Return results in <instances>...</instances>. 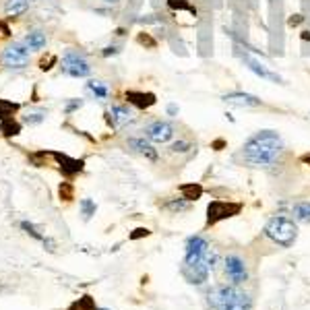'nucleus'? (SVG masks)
<instances>
[{
    "mask_svg": "<svg viewBox=\"0 0 310 310\" xmlns=\"http://www.w3.org/2000/svg\"><path fill=\"white\" fill-rule=\"evenodd\" d=\"M213 269L211 261H184L182 263V277L192 285H203L209 279V273Z\"/></svg>",
    "mask_w": 310,
    "mask_h": 310,
    "instance_id": "obj_7",
    "label": "nucleus"
},
{
    "mask_svg": "<svg viewBox=\"0 0 310 310\" xmlns=\"http://www.w3.org/2000/svg\"><path fill=\"white\" fill-rule=\"evenodd\" d=\"M222 99L228 103V106H236V108H258V106H263V101L258 99L256 95L244 93V91H230V93H224Z\"/></svg>",
    "mask_w": 310,
    "mask_h": 310,
    "instance_id": "obj_11",
    "label": "nucleus"
},
{
    "mask_svg": "<svg viewBox=\"0 0 310 310\" xmlns=\"http://www.w3.org/2000/svg\"><path fill=\"white\" fill-rule=\"evenodd\" d=\"M21 228H23V230H25V232H27L29 236H33L35 240H39V242H41L43 246H48V250H54V248H56V244H54V242H52L50 238H46L43 234H39V230H37V228H35L33 224H27V222H21Z\"/></svg>",
    "mask_w": 310,
    "mask_h": 310,
    "instance_id": "obj_20",
    "label": "nucleus"
},
{
    "mask_svg": "<svg viewBox=\"0 0 310 310\" xmlns=\"http://www.w3.org/2000/svg\"><path fill=\"white\" fill-rule=\"evenodd\" d=\"M106 3H108V5H118L120 0H106Z\"/></svg>",
    "mask_w": 310,
    "mask_h": 310,
    "instance_id": "obj_43",
    "label": "nucleus"
},
{
    "mask_svg": "<svg viewBox=\"0 0 310 310\" xmlns=\"http://www.w3.org/2000/svg\"><path fill=\"white\" fill-rule=\"evenodd\" d=\"M226 273H228V277H230L234 283H242V281L248 279L246 265H244L242 258L236 256V254H230V256L226 258Z\"/></svg>",
    "mask_w": 310,
    "mask_h": 310,
    "instance_id": "obj_14",
    "label": "nucleus"
},
{
    "mask_svg": "<svg viewBox=\"0 0 310 310\" xmlns=\"http://www.w3.org/2000/svg\"><path fill=\"white\" fill-rule=\"evenodd\" d=\"M137 41H139L141 46L149 48V50H155V48H158V41H155L149 33H139V35H137Z\"/></svg>",
    "mask_w": 310,
    "mask_h": 310,
    "instance_id": "obj_30",
    "label": "nucleus"
},
{
    "mask_svg": "<svg viewBox=\"0 0 310 310\" xmlns=\"http://www.w3.org/2000/svg\"><path fill=\"white\" fill-rule=\"evenodd\" d=\"M242 211L240 203H228V201H213L207 207V226H215L222 219H230Z\"/></svg>",
    "mask_w": 310,
    "mask_h": 310,
    "instance_id": "obj_6",
    "label": "nucleus"
},
{
    "mask_svg": "<svg viewBox=\"0 0 310 310\" xmlns=\"http://www.w3.org/2000/svg\"><path fill=\"white\" fill-rule=\"evenodd\" d=\"M188 149H192V145H190L188 141H176V143L170 145V151H172V153H186Z\"/></svg>",
    "mask_w": 310,
    "mask_h": 310,
    "instance_id": "obj_32",
    "label": "nucleus"
},
{
    "mask_svg": "<svg viewBox=\"0 0 310 310\" xmlns=\"http://www.w3.org/2000/svg\"><path fill=\"white\" fill-rule=\"evenodd\" d=\"M135 112L128 106H122V103H114V106L106 112V120L112 128H124L130 122H135Z\"/></svg>",
    "mask_w": 310,
    "mask_h": 310,
    "instance_id": "obj_10",
    "label": "nucleus"
},
{
    "mask_svg": "<svg viewBox=\"0 0 310 310\" xmlns=\"http://www.w3.org/2000/svg\"><path fill=\"white\" fill-rule=\"evenodd\" d=\"M168 116H178V106H176V103H168Z\"/></svg>",
    "mask_w": 310,
    "mask_h": 310,
    "instance_id": "obj_39",
    "label": "nucleus"
},
{
    "mask_svg": "<svg viewBox=\"0 0 310 310\" xmlns=\"http://www.w3.org/2000/svg\"><path fill=\"white\" fill-rule=\"evenodd\" d=\"M58 194H60V198L62 201H73L75 198V186L71 184V182H60V186H58Z\"/></svg>",
    "mask_w": 310,
    "mask_h": 310,
    "instance_id": "obj_28",
    "label": "nucleus"
},
{
    "mask_svg": "<svg viewBox=\"0 0 310 310\" xmlns=\"http://www.w3.org/2000/svg\"><path fill=\"white\" fill-rule=\"evenodd\" d=\"M178 190H180L182 198H186V201H198V198L203 196V186H201L198 182H186V184H180V186H178Z\"/></svg>",
    "mask_w": 310,
    "mask_h": 310,
    "instance_id": "obj_18",
    "label": "nucleus"
},
{
    "mask_svg": "<svg viewBox=\"0 0 310 310\" xmlns=\"http://www.w3.org/2000/svg\"><path fill=\"white\" fill-rule=\"evenodd\" d=\"M69 310H97V306H95V302H93L91 296H83V298H79Z\"/></svg>",
    "mask_w": 310,
    "mask_h": 310,
    "instance_id": "obj_27",
    "label": "nucleus"
},
{
    "mask_svg": "<svg viewBox=\"0 0 310 310\" xmlns=\"http://www.w3.org/2000/svg\"><path fill=\"white\" fill-rule=\"evenodd\" d=\"M126 145H128L130 151L139 153L141 158H145V160H149V162H158V160H160L158 149H155V147L151 145V141L145 139V137H130V139L126 141Z\"/></svg>",
    "mask_w": 310,
    "mask_h": 310,
    "instance_id": "obj_12",
    "label": "nucleus"
},
{
    "mask_svg": "<svg viewBox=\"0 0 310 310\" xmlns=\"http://www.w3.org/2000/svg\"><path fill=\"white\" fill-rule=\"evenodd\" d=\"M31 3H33V0H7V3H5V13L11 19L21 17L23 13H27V9H29Z\"/></svg>",
    "mask_w": 310,
    "mask_h": 310,
    "instance_id": "obj_17",
    "label": "nucleus"
},
{
    "mask_svg": "<svg viewBox=\"0 0 310 310\" xmlns=\"http://www.w3.org/2000/svg\"><path fill=\"white\" fill-rule=\"evenodd\" d=\"M302 164H310V153H306V155H302Z\"/></svg>",
    "mask_w": 310,
    "mask_h": 310,
    "instance_id": "obj_42",
    "label": "nucleus"
},
{
    "mask_svg": "<svg viewBox=\"0 0 310 310\" xmlns=\"http://www.w3.org/2000/svg\"><path fill=\"white\" fill-rule=\"evenodd\" d=\"M62 73L69 75V77H75V79H81V77H89L91 75V67L87 62V58L77 50H67V54L62 56Z\"/></svg>",
    "mask_w": 310,
    "mask_h": 310,
    "instance_id": "obj_4",
    "label": "nucleus"
},
{
    "mask_svg": "<svg viewBox=\"0 0 310 310\" xmlns=\"http://www.w3.org/2000/svg\"><path fill=\"white\" fill-rule=\"evenodd\" d=\"M118 52H120V48H118V46H108V48H103V52H101V54L108 58V56H116Z\"/></svg>",
    "mask_w": 310,
    "mask_h": 310,
    "instance_id": "obj_36",
    "label": "nucleus"
},
{
    "mask_svg": "<svg viewBox=\"0 0 310 310\" xmlns=\"http://www.w3.org/2000/svg\"><path fill=\"white\" fill-rule=\"evenodd\" d=\"M0 35H5V37L11 35V29H9V25L5 21H0Z\"/></svg>",
    "mask_w": 310,
    "mask_h": 310,
    "instance_id": "obj_38",
    "label": "nucleus"
},
{
    "mask_svg": "<svg viewBox=\"0 0 310 310\" xmlns=\"http://www.w3.org/2000/svg\"><path fill=\"white\" fill-rule=\"evenodd\" d=\"M168 7L172 11H188L192 17H196V9L188 3V0H168Z\"/></svg>",
    "mask_w": 310,
    "mask_h": 310,
    "instance_id": "obj_26",
    "label": "nucleus"
},
{
    "mask_svg": "<svg viewBox=\"0 0 310 310\" xmlns=\"http://www.w3.org/2000/svg\"><path fill=\"white\" fill-rule=\"evenodd\" d=\"M207 308L209 310H252V300L238 287L217 285L207 294Z\"/></svg>",
    "mask_w": 310,
    "mask_h": 310,
    "instance_id": "obj_2",
    "label": "nucleus"
},
{
    "mask_svg": "<svg viewBox=\"0 0 310 310\" xmlns=\"http://www.w3.org/2000/svg\"><path fill=\"white\" fill-rule=\"evenodd\" d=\"M0 62H3L7 69H25L29 64V48L25 43H11L5 52H3V56H0Z\"/></svg>",
    "mask_w": 310,
    "mask_h": 310,
    "instance_id": "obj_8",
    "label": "nucleus"
},
{
    "mask_svg": "<svg viewBox=\"0 0 310 310\" xmlns=\"http://www.w3.org/2000/svg\"><path fill=\"white\" fill-rule=\"evenodd\" d=\"M186 254H184V261H211L215 263V256L211 254V246L209 240L203 238V236H190L186 240Z\"/></svg>",
    "mask_w": 310,
    "mask_h": 310,
    "instance_id": "obj_5",
    "label": "nucleus"
},
{
    "mask_svg": "<svg viewBox=\"0 0 310 310\" xmlns=\"http://www.w3.org/2000/svg\"><path fill=\"white\" fill-rule=\"evenodd\" d=\"M43 118H46V110H35V112H29L25 116V122L27 124H39Z\"/></svg>",
    "mask_w": 310,
    "mask_h": 310,
    "instance_id": "obj_31",
    "label": "nucleus"
},
{
    "mask_svg": "<svg viewBox=\"0 0 310 310\" xmlns=\"http://www.w3.org/2000/svg\"><path fill=\"white\" fill-rule=\"evenodd\" d=\"M46 33L43 31H31V33H27L25 35V46L29 48V50H41L43 46H46Z\"/></svg>",
    "mask_w": 310,
    "mask_h": 310,
    "instance_id": "obj_22",
    "label": "nucleus"
},
{
    "mask_svg": "<svg viewBox=\"0 0 310 310\" xmlns=\"http://www.w3.org/2000/svg\"><path fill=\"white\" fill-rule=\"evenodd\" d=\"M50 155L56 160V164L60 166V170H62L64 176H75V174L83 172V168H85L83 160H73V158H69V155H64L60 151H52Z\"/></svg>",
    "mask_w": 310,
    "mask_h": 310,
    "instance_id": "obj_15",
    "label": "nucleus"
},
{
    "mask_svg": "<svg viewBox=\"0 0 310 310\" xmlns=\"http://www.w3.org/2000/svg\"><path fill=\"white\" fill-rule=\"evenodd\" d=\"M242 62L256 75V77H261V79H267V81H273V83H283V79L277 75V73H273V71H269L263 62H258L256 58H252V56H248V54H242Z\"/></svg>",
    "mask_w": 310,
    "mask_h": 310,
    "instance_id": "obj_16",
    "label": "nucleus"
},
{
    "mask_svg": "<svg viewBox=\"0 0 310 310\" xmlns=\"http://www.w3.org/2000/svg\"><path fill=\"white\" fill-rule=\"evenodd\" d=\"M95 209H97V207H95V203L91 198H83L81 201V213H83L85 219H89L91 215H95Z\"/></svg>",
    "mask_w": 310,
    "mask_h": 310,
    "instance_id": "obj_29",
    "label": "nucleus"
},
{
    "mask_svg": "<svg viewBox=\"0 0 310 310\" xmlns=\"http://www.w3.org/2000/svg\"><path fill=\"white\" fill-rule=\"evenodd\" d=\"M292 215H294L296 222L310 224V201H298L292 207Z\"/></svg>",
    "mask_w": 310,
    "mask_h": 310,
    "instance_id": "obj_19",
    "label": "nucleus"
},
{
    "mask_svg": "<svg viewBox=\"0 0 310 310\" xmlns=\"http://www.w3.org/2000/svg\"><path fill=\"white\" fill-rule=\"evenodd\" d=\"M19 103L11 101V99H0V120L5 118H15V114L19 112Z\"/></svg>",
    "mask_w": 310,
    "mask_h": 310,
    "instance_id": "obj_23",
    "label": "nucleus"
},
{
    "mask_svg": "<svg viewBox=\"0 0 310 310\" xmlns=\"http://www.w3.org/2000/svg\"><path fill=\"white\" fill-rule=\"evenodd\" d=\"M265 236L269 240H273L275 244H279L283 248H290V246H294V242L298 238V226L294 224V219H290L285 215H275L267 222Z\"/></svg>",
    "mask_w": 310,
    "mask_h": 310,
    "instance_id": "obj_3",
    "label": "nucleus"
},
{
    "mask_svg": "<svg viewBox=\"0 0 310 310\" xmlns=\"http://www.w3.org/2000/svg\"><path fill=\"white\" fill-rule=\"evenodd\" d=\"M188 203L190 201H186V198H172L166 203V209L172 213H182V211H188V207H190Z\"/></svg>",
    "mask_w": 310,
    "mask_h": 310,
    "instance_id": "obj_25",
    "label": "nucleus"
},
{
    "mask_svg": "<svg viewBox=\"0 0 310 310\" xmlns=\"http://www.w3.org/2000/svg\"><path fill=\"white\" fill-rule=\"evenodd\" d=\"M151 232L147 230V228H137L132 234H130V240H139V238H145V236H149Z\"/></svg>",
    "mask_w": 310,
    "mask_h": 310,
    "instance_id": "obj_35",
    "label": "nucleus"
},
{
    "mask_svg": "<svg viewBox=\"0 0 310 310\" xmlns=\"http://www.w3.org/2000/svg\"><path fill=\"white\" fill-rule=\"evenodd\" d=\"M143 132L151 143H168L176 135V126L168 120H155V122L147 124Z\"/></svg>",
    "mask_w": 310,
    "mask_h": 310,
    "instance_id": "obj_9",
    "label": "nucleus"
},
{
    "mask_svg": "<svg viewBox=\"0 0 310 310\" xmlns=\"http://www.w3.org/2000/svg\"><path fill=\"white\" fill-rule=\"evenodd\" d=\"M0 132L5 137H17L21 132V122H17L15 118H5L0 122Z\"/></svg>",
    "mask_w": 310,
    "mask_h": 310,
    "instance_id": "obj_24",
    "label": "nucleus"
},
{
    "mask_svg": "<svg viewBox=\"0 0 310 310\" xmlns=\"http://www.w3.org/2000/svg\"><path fill=\"white\" fill-rule=\"evenodd\" d=\"M310 39V31H302V41H308Z\"/></svg>",
    "mask_w": 310,
    "mask_h": 310,
    "instance_id": "obj_41",
    "label": "nucleus"
},
{
    "mask_svg": "<svg viewBox=\"0 0 310 310\" xmlns=\"http://www.w3.org/2000/svg\"><path fill=\"white\" fill-rule=\"evenodd\" d=\"M283 139L279 137V132L275 130H258L254 135H250L242 149L240 155L244 164L252 166V168H273L279 164L281 155H283Z\"/></svg>",
    "mask_w": 310,
    "mask_h": 310,
    "instance_id": "obj_1",
    "label": "nucleus"
},
{
    "mask_svg": "<svg viewBox=\"0 0 310 310\" xmlns=\"http://www.w3.org/2000/svg\"><path fill=\"white\" fill-rule=\"evenodd\" d=\"M81 106H83V99H73V101H69V103H67L64 112H67V114H73V112H75V110H79Z\"/></svg>",
    "mask_w": 310,
    "mask_h": 310,
    "instance_id": "obj_33",
    "label": "nucleus"
},
{
    "mask_svg": "<svg viewBox=\"0 0 310 310\" xmlns=\"http://www.w3.org/2000/svg\"><path fill=\"white\" fill-rule=\"evenodd\" d=\"M87 91H91L95 95V99H108L110 97V87L103 81H89L87 83Z\"/></svg>",
    "mask_w": 310,
    "mask_h": 310,
    "instance_id": "obj_21",
    "label": "nucleus"
},
{
    "mask_svg": "<svg viewBox=\"0 0 310 310\" xmlns=\"http://www.w3.org/2000/svg\"><path fill=\"white\" fill-rule=\"evenodd\" d=\"M52 64H56V56H50L48 60H46V58L39 60V69H41V71H50Z\"/></svg>",
    "mask_w": 310,
    "mask_h": 310,
    "instance_id": "obj_34",
    "label": "nucleus"
},
{
    "mask_svg": "<svg viewBox=\"0 0 310 310\" xmlns=\"http://www.w3.org/2000/svg\"><path fill=\"white\" fill-rule=\"evenodd\" d=\"M302 21H304V17H302V15H292V17L287 19V25H290V27H296V25H300Z\"/></svg>",
    "mask_w": 310,
    "mask_h": 310,
    "instance_id": "obj_37",
    "label": "nucleus"
},
{
    "mask_svg": "<svg viewBox=\"0 0 310 310\" xmlns=\"http://www.w3.org/2000/svg\"><path fill=\"white\" fill-rule=\"evenodd\" d=\"M224 145H226L224 141H215V143H213V149H217V151H219V149H222Z\"/></svg>",
    "mask_w": 310,
    "mask_h": 310,
    "instance_id": "obj_40",
    "label": "nucleus"
},
{
    "mask_svg": "<svg viewBox=\"0 0 310 310\" xmlns=\"http://www.w3.org/2000/svg\"><path fill=\"white\" fill-rule=\"evenodd\" d=\"M124 97H126V101L130 103V106H135L137 110H149L151 106L158 103V95L151 93V91H135V89H130V91L124 93Z\"/></svg>",
    "mask_w": 310,
    "mask_h": 310,
    "instance_id": "obj_13",
    "label": "nucleus"
}]
</instances>
